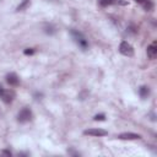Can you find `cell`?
Returning a JSON list of instances; mask_svg holds the SVG:
<instances>
[{"mask_svg":"<svg viewBox=\"0 0 157 157\" xmlns=\"http://www.w3.org/2000/svg\"><path fill=\"white\" fill-rule=\"evenodd\" d=\"M142 6H144V9L146 11H151L153 9V2H152V0H145L142 2Z\"/></svg>","mask_w":157,"mask_h":157,"instance_id":"10","label":"cell"},{"mask_svg":"<svg viewBox=\"0 0 157 157\" xmlns=\"http://www.w3.org/2000/svg\"><path fill=\"white\" fill-rule=\"evenodd\" d=\"M32 119V110L27 107L22 108L17 114V121L18 123H27Z\"/></svg>","mask_w":157,"mask_h":157,"instance_id":"2","label":"cell"},{"mask_svg":"<svg viewBox=\"0 0 157 157\" xmlns=\"http://www.w3.org/2000/svg\"><path fill=\"white\" fill-rule=\"evenodd\" d=\"M0 98L5 103H11L13 101V98H15V92L12 90H5L4 88V91L0 93Z\"/></svg>","mask_w":157,"mask_h":157,"instance_id":"4","label":"cell"},{"mask_svg":"<svg viewBox=\"0 0 157 157\" xmlns=\"http://www.w3.org/2000/svg\"><path fill=\"white\" fill-rule=\"evenodd\" d=\"M1 155H2V156H9V157H11V152H10V151H7V150L1 151Z\"/></svg>","mask_w":157,"mask_h":157,"instance_id":"15","label":"cell"},{"mask_svg":"<svg viewBox=\"0 0 157 157\" xmlns=\"http://www.w3.org/2000/svg\"><path fill=\"white\" fill-rule=\"evenodd\" d=\"M85 135H90V136H105L108 132L103 129H87L83 131Z\"/></svg>","mask_w":157,"mask_h":157,"instance_id":"5","label":"cell"},{"mask_svg":"<svg viewBox=\"0 0 157 157\" xmlns=\"http://www.w3.org/2000/svg\"><path fill=\"white\" fill-rule=\"evenodd\" d=\"M118 139H120V140H139V139H141V135L135 134V132H123L118 136Z\"/></svg>","mask_w":157,"mask_h":157,"instance_id":"8","label":"cell"},{"mask_svg":"<svg viewBox=\"0 0 157 157\" xmlns=\"http://www.w3.org/2000/svg\"><path fill=\"white\" fill-rule=\"evenodd\" d=\"M6 82L10 86H17L20 83V78L15 72H10V74L6 75Z\"/></svg>","mask_w":157,"mask_h":157,"instance_id":"7","label":"cell"},{"mask_svg":"<svg viewBox=\"0 0 157 157\" xmlns=\"http://www.w3.org/2000/svg\"><path fill=\"white\" fill-rule=\"evenodd\" d=\"M28 5H29V0H22L21 4L16 7V10H17V11H23Z\"/></svg>","mask_w":157,"mask_h":157,"instance_id":"11","label":"cell"},{"mask_svg":"<svg viewBox=\"0 0 157 157\" xmlns=\"http://www.w3.org/2000/svg\"><path fill=\"white\" fill-rule=\"evenodd\" d=\"M33 53H34V49H32V48H27V49L25 50V54H27V55H28V54H33Z\"/></svg>","mask_w":157,"mask_h":157,"instance_id":"14","label":"cell"},{"mask_svg":"<svg viewBox=\"0 0 157 157\" xmlns=\"http://www.w3.org/2000/svg\"><path fill=\"white\" fill-rule=\"evenodd\" d=\"M118 2H119L120 5H126V4H128V0H118Z\"/></svg>","mask_w":157,"mask_h":157,"instance_id":"16","label":"cell"},{"mask_svg":"<svg viewBox=\"0 0 157 157\" xmlns=\"http://www.w3.org/2000/svg\"><path fill=\"white\" fill-rule=\"evenodd\" d=\"M113 1H114V0H98V4H99V6L105 7V6L110 5V4H113Z\"/></svg>","mask_w":157,"mask_h":157,"instance_id":"12","label":"cell"},{"mask_svg":"<svg viewBox=\"0 0 157 157\" xmlns=\"http://www.w3.org/2000/svg\"><path fill=\"white\" fill-rule=\"evenodd\" d=\"M93 119H94V120H104V119H105V115H104V114H97V115H94Z\"/></svg>","mask_w":157,"mask_h":157,"instance_id":"13","label":"cell"},{"mask_svg":"<svg viewBox=\"0 0 157 157\" xmlns=\"http://www.w3.org/2000/svg\"><path fill=\"white\" fill-rule=\"evenodd\" d=\"M71 36H72L74 40L78 44V47H81L82 49H87V47H88L87 40H86V38L83 37V34L81 32L75 31V29H71Z\"/></svg>","mask_w":157,"mask_h":157,"instance_id":"1","label":"cell"},{"mask_svg":"<svg viewBox=\"0 0 157 157\" xmlns=\"http://www.w3.org/2000/svg\"><path fill=\"white\" fill-rule=\"evenodd\" d=\"M2 91H4V87H2V86H1V85H0V93H1V92H2Z\"/></svg>","mask_w":157,"mask_h":157,"instance_id":"18","label":"cell"},{"mask_svg":"<svg viewBox=\"0 0 157 157\" xmlns=\"http://www.w3.org/2000/svg\"><path fill=\"white\" fill-rule=\"evenodd\" d=\"M135 1H136V2H139V4H142L145 0H135Z\"/></svg>","mask_w":157,"mask_h":157,"instance_id":"17","label":"cell"},{"mask_svg":"<svg viewBox=\"0 0 157 157\" xmlns=\"http://www.w3.org/2000/svg\"><path fill=\"white\" fill-rule=\"evenodd\" d=\"M119 52H120L123 55H125V56H132V55H134V48H132V45H131L130 43L125 42V40L120 43V45H119Z\"/></svg>","mask_w":157,"mask_h":157,"instance_id":"3","label":"cell"},{"mask_svg":"<svg viewBox=\"0 0 157 157\" xmlns=\"http://www.w3.org/2000/svg\"><path fill=\"white\" fill-rule=\"evenodd\" d=\"M139 94H140V97L141 98H147L148 96H150V88H148V86H141L140 88H139Z\"/></svg>","mask_w":157,"mask_h":157,"instance_id":"9","label":"cell"},{"mask_svg":"<svg viewBox=\"0 0 157 157\" xmlns=\"http://www.w3.org/2000/svg\"><path fill=\"white\" fill-rule=\"evenodd\" d=\"M147 56L150 59H155L157 56V42H152L148 47H147Z\"/></svg>","mask_w":157,"mask_h":157,"instance_id":"6","label":"cell"}]
</instances>
